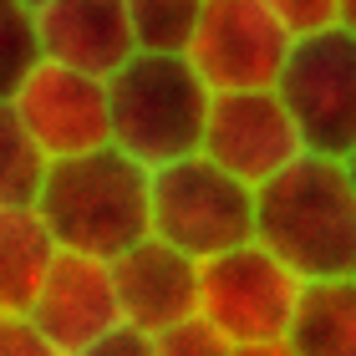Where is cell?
I'll return each mask as SVG.
<instances>
[{
    "instance_id": "obj_1",
    "label": "cell",
    "mask_w": 356,
    "mask_h": 356,
    "mask_svg": "<svg viewBox=\"0 0 356 356\" xmlns=\"http://www.w3.org/2000/svg\"><path fill=\"white\" fill-rule=\"evenodd\" d=\"M36 214L51 224L61 250L118 260L153 234V168H143L118 143L56 158Z\"/></svg>"
},
{
    "instance_id": "obj_2",
    "label": "cell",
    "mask_w": 356,
    "mask_h": 356,
    "mask_svg": "<svg viewBox=\"0 0 356 356\" xmlns=\"http://www.w3.org/2000/svg\"><path fill=\"white\" fill-rule=\"evenodd\" d=\"M254 239L300 280L356 275V188L341 158L300 153L285 173L260 184Z\"/></svg>"
},
{
    "instance_id": "obj_3",
    "label": "cell",
    "mask_w": 356,
    "mask_h": 356,
    "mask_svg": "<svg viewBox=\"0 0 356 356\" xmlns=\"http://www.w3.org/2000/svg\"><path fill=\"white\" fill-rule=\"evenodd\" d=\"M112 143L143 168H163L204 148L214 87L199 76L188 51H133L107 76Z\"/></svg>"
},
{
    "instance_id": "obj_4",
    "label": "cell",
    "mask_w": 356,
    "mask_h": 356,
    "mask_svg": "<svg viewBox=\"0 0 356 356\" xmlns=\"http://www.w3.org/2000/svg\"><path fill=\"white\" fill-rule=\"evenodd\" d=\"M254 209H260V188L214 163L209 153H188L178 163L153 168V234L193 260H214L254 239Z\"/></svg>"
},
{
    "instance_id": "obj_5",
    "label": "cell",
    "mask_w": 356,
    "mask_h": 356,
    "mask_svg": "<svg viewBox=\"0 0 356 356\" xmlns=\"http://www.w3.org/2000/svg\"><path fill=\"white\" fill-rule=\"evenodd\" d=\"M300 285L305 280L270 245L245 239V245L204 260L199 316H209L234 346L285 341L290 321H296V305H300Z\"/></svg>"
},
{
    "instance_id": "obj_6",
    "label": "cell",
    "mask_w": 356,
    "mask_h": 356,
    "mask_svg": "<svg viewBox=\"0 0 356 356\" xmlns=\"http://www.w3.org/2000/svg\"><path fill=\"white\" fill-rule=\"evenodd\" d=\"M275 92L285 97L305 148L341 158L356 143V31L326 26L296 36Z\"/></svg>"
},
{
    "instance_id": "obj_7",
    "label": "cell",
    "mask_w": 356,
    "mask_h": 356,
    "mask_svg": "<svg viewBox=\"0 0 356 356\" xmlns=\"http://www.w3.org/2000/svg\"><path fill=\"white\" fill-rule=\"evenodd\" d=\"M6 112L51 158L92 153L102 143H112L107 76L67 67V61H41L15 92H6Z\"/></svg>"
},
{
    "instance_id": "obj_8",
    "label": "cell",
    "mask_w": 356,
    "mask_h": 356,
    "mask_svg": "<svg viewBox=\"0 0 356 356\" xmlns=\"http://www.w3.org/2000/svg\"><path fill=\"white\" fill-rule=\"evenodd\" d=\"M290 31L275 21L265 0H209L193 31L188 61L214 92H250L275 87L290 56Z\"/></svg>"
},
{
    "instance_id": "obj_9",
    "label": "cell",
    "mask_w": 356,
    "mask_h": 356,
    "mask_svg": "<svg viewBox=\"0 0 356 356\" xmlns=\"http://www.w3.org/2000/svg\"><path fill=\"white\" fill-rule=\"evenodd\" d=\"M199 153H209L214 163H224L229 173L260 188L311 148H305L285 97L275 87H250V92H214Z\"/></svg>"
},
{
    "instance_id": "obj_10",
    "label": "cell",
    "mask_w": 356,
    "mask_h": 356,
    "mask_svg": "<svg viewBox=\"0 0 356 356\" xmlns=\"http://www.w3.org/2000/svg\"><path fill=\"white\" fill-rule=\"evenodd\" d=\"M26 321L36 331H46L56 346H67L72 356L82 346H92L97 336H107L112 326H122V300H118L112 260L61 250L51 275H46V285L31 300Z\"/></svg>"
},
{
    "instance_id": "obj_11",
    "label": "cell",
    "mask_w": 356,
    "mask_h": 356,
    "mask_svg": "<svg viewBox=\"0 0 356 356\" xmlns=\"http://www.w3.org/2000/svg\"><path fill=\"white\" fill-rule=\"evenodd\" d=\"M118 275V300H122V321L143 331H168L178 321L199 316V296H204V260L184 254L168 239L148 234L143 245L112 260Z\"/></svg>"
},
{
    "instance_id": "obj_12",
    "label": "cell",
    "mask_w": 356,
    "mask_h": 356,
    "mask_svg": "<svg viewBox=\"0 0 356 356\" xmlns=\"http://www.w3.org/2000/svg\"><path fill=\"white\" fill-rule=\"evenodd\" d=\"M46 61H67L97 76H112L138 51L127 0H51L36 10Z\"/></svg>"
},
{
    "instance_id": "obj_13",
    "label": "cell",
    "mask_w": 356,
    "mask_h": 356,
    "mask_svg": "<svg viewBox=\"0 0 356 356\" xmlns=\"http://www.w3.org/2000/svg\"><path fill=\"white\" fill-rule=\"evenodd\" d=\"M56 254H61V239L36 209H0V316L31 311Z\"/></svg>"
},
{
    "instance_id": "obj_14",
    "label": "cell",
    "mask_w": 356,
    "mask_h": 356,
    "mask_svg": "<svg viewBox=\"0 0 356 356\" xmlns=\"http://www.w3.org/2000/svg\"><path fill=\"white\" fill-rule=\"evenodd\" d=\"M285 341L300 356H356V275L305 280Z\"/></svg>"
},
{
    "instance_id": "obj_15",
    "label": "cell",
    "mask_w": 356,
    "mask_h": 356,
    "mask_svg": "<svg viewBox=\"0 0 356 356\" xmlns=\"http://www.w3.org/2000/svg\"><path fill=\"white\" fill-rule=\"evenodd\" d=\"M56 158L0 107V209H36Z\"/></svg>"
},
{
    "instance_id": "obj_16",
    "label": "cell",
    "mask_w": 356,
    "mask_h": 356,
    "mask_svg": "<svg viewBox=\"0 0 356 356\" xmlns=\"http://www.w3.org/2000/svg\"><path fill=\"white\" fill-rule=\"evenodd\" d=\"M209 0H127L138 51H188Z\"/></svg>"
},
{
    "instance_id": "obj_17",
    "label": "cell",
    "mask_w": 356,
    "mask_h": 356,
    "mask_svg": "<svg viewBox=\"0 0 356 356\" xmlns=\"http://www.w3.org/2000/svg\"><path fill=\"white\" fill-rule=\"evenodd\" d=\"M0 31H6V92H15L31 72L46 61V46H41V26H36V10L15 6V0H0Z\"/></svg>"
},
{
    "instance_id": "obj_18",
    "label": "cell",
    "mask_w": 356,
    "mask_h": 356,
    "mask_svg": "<svg viewBox=\"0 0 356 356\" xmlns=\"http://www.w3.org/2000/svg\"><path fill=\"white\" fill-rule=\"evenodd\" d=\"M158 356H234V341L209 316H188L178 326L158 331Z\"/></svg>"
},
{
    "instance_id": "obj_19",
    "label": "cell",
    "mask_w": 356,
    "mask_h": 356,
    "mask_svg": "<svg viewBox=\"0 0 356 356\" xmlns=\"http://www.w3.org/2000/svg\"><path fill=\"white\" fill-rule=\"evenodd\" d=\"M275 10L290 36H311V31H326V26H341V0H265Z\"/></svg>"
},
{
    "instance_id": "obj_20",
    "label": "cell",
    "mask_w": 356,
    "mask_h": 356,
    "mask_svg": "<svg viewBox=\"0 0 356 356\" xmlns=\"http://www.w3.org/2000/svg\"><path fill=\"white\" fill-rule=\"evenodd\" d=\"M0 356H72L46 331H36L26 316H0Z\"/></svg>"
},
{
    "instance_id": "obj_21",
    "label": "cell",
    "mask_w": 356,
    "mask_h": 356,
    "mask_svg": "<svg viewBox=\"0 0 356 356\" xmlns=\"http://www.w3.org/2000/svg\"><path fill=\"white\" fill-rule=\"evenodd\" d=\"M76 356H158V336L122 321V326H112L107 336H97V341L82 346Z\"/></svg>"
},
{
    "instance_id": "obj_22",
    "label": "cell",
    "mask_w": 356,
    "mask_h": 356,
    "mask_svg": "<svg viewBox=\"0 0 356 356\" xmlns=\"http://www.w3.org/2000/svg\"><path fill=\"white\" fill-rule=\"evenodd\" d=\"M234 356H300L290 341H250V346H234Z\"/></svg>"
},
{
    "instance_id": "obj_23",
    "label": "cell",
    "mask_w": 356,
    "mask_h": 356,
    "mask_svg": "<svg viewBox=\"0 0 356 356\" xmlns=\"http://www.w3.org/2000/svg\"><path fill=\"white\" fill-rule=\"evenodd\" d=\"M341 26L356 31V0H341Z\"/></svg>"
},
{
    "instance_id": "obj_24",
    "label": "cell",
    "mask_w": 356,
    "mask_h": 356,
    "mask_svg": "<svg viewBox=\"0 0 356 356\" xmlns=\"http://www.w3.org/2000/svg\"><path fill=\"white\" fill-rule=\"evenodd\" d=\"M341 163H346V173H351V188H356V143H351V148L341 153Z\"/></svg>"
},
{
    "instance_id": "obj_25",
    "label": "cell",
    "mask_w": 356,
    "mask_h": 356,
    "mask_svg": "<svg viewBox=\"0 0 356 356\" xmlns=\"http://www.w3.org/2000/svg\"><path fill=\"white\" fill-rule=\"evenodd\" d=\"M15 6H26V10H41V6H51V0H15Z\"/></svg>"
}]
</instances>
